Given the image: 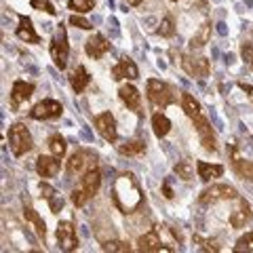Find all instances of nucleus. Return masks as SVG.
<instances>
[{
    "instance_id": "nucleus-18",
    "label": "nucleus",
    "mask_w": 253,
    "mask_h": 253,
    "mask_svg": "<svg viewBox=\"0 0 253 253\" xmlns=\"http://www.w3.org/2000/svg\"><path fill=\"white\" fill-rule=\"evenodd\" d=\"M93 169L95 167V158L93 161H89V154L83 152V150H78V152H74L72 156H70L68 161V173L70 175H74V173H81L83 169Z\"/></svg>"
},
{
    "instance_id": "nucleus-45",
    "label": "nucleus",
    "mask_w": 253,
    "mask_h": 253,
    "mask_svg": "<svg viewBox=\"0 0 253 253\" xmlns=\"http://www.w3.org/2000/svg\"><path fill=\"white\" fill-rule=\"evenodd\" d=\"M224 63H228V66H232V63H234V55H232V53L224 55Z\"/></svg>"
},
{
    "instance_id": "nucleus-12",
    "label": "nucleus",
    "mask_w": 253,
    "mask_h": 253,
    "mask_svg": "<svg viewBox=\"0 0 253 253\" xmlns=\"http://www.w3.org/2000/svg\"><path fill=\"white\" fill-rule=\"evenodd\" d=\"M84 51L89 57L93 59H99V57H104V55L110 51V42L106 41V36H101V34H93L89 41H86L84 44Z\"/></svg>"
},
{
    "instance_id": "nucleus-10",
    "label": "nucleus",
    "mask_w": 253,
    "mask_h": 253,
    "mask_svg": "<svg viewBox=\"0 0 253 253\" xmlns=\"http://www.w3.org/2000/svg\"><path fill=\"white\" fill-rule=\"evenodd\" d=\"M34 93V84L32 83H26V81H15L13 83V89H11V108L17 110L23 101L32 97Z\"/></svg>"
},
{
    "instance_id": "nucleus-1",
    "label": "nucleus",
    "mask_w": 253,
    "mask_h": 253,
    "mask_svg": "<svg viewBox=\"0 0 253 253\" xmlns=\"http://www.w3.org/2000/svg\"><path fill=\"white\" fill-rule=\"evenodd\" d=\"M112 201L123 213H133L141 203H144V194L137 184L133 173H123L114 179L112 186Z\"/></svg>"
},
{
    "instance_id": "nucleus-38",
    "label": "nucleus",
    "mask_w": 253,
    "mask_h": 253,
    "mask_svg": "<svg viewBox=\"0 0 253 253\" xmlns=\"http://www.w3.org/2000/svg\"><path fill=\"white\" fill-rule=\"evenodd\" d=\"M70 23H72L74 28H81V30H91L93 28V21L81 17V15H72V17H70Z\"/></svg>"
},
{
    "instance_id": "nucleus-41",
    "label": "nucleus",
    "mask_w": 253,
    "mask_h": 253,
    "mask_svg": "<svg viewBox=\"0 0 253 253\" xmlns=\"http://www.w3.org/2000/svg\"><path fill=\"white\" fill-rule=\"evenodd\" d=\"M211 121H213V125H215V129H224V125H221V121H219V118H217V114H215V110H213L211 108Z\"/></svg>"
},
{
    "instance_id": "nucleus-44",
    "label": "nucleus",
    "mask_w": 253,
    "mask_h": 253,
    "mask_svg": "<svg viewBox=\"0 0 253 253\" xmlns=\"http://www.w3.org/2000/svg\"><path fill=\"white\" fill-rule=\"evenodd\" d=\"M165 196H167V199H173V190L169 188V181H165Z\"/></svg>"
},
{
    "instance_id": "nucleus-6",
    "label": "nucleus",
    "mask_w": 253,
    "mask_h": 253,
    "mask_svg": "<svg viewBox=\"0 0 253 253\" xmlns=\"http://www.w3.org/2000/svg\"><path fill=\"white\" fill-rule=\"evenodd\" d=\"M61 112H63V106L59 104V101H55V99H42V101H38V104L32 108L30 116L34 118V121H49V118L61 116Z\"/></svg>"
},
{
    "instance_id": "nucleus-23",
    "label": "nucleus",
    "mask_w": 253,
    "mask_h": 253,
    "mask_svg": "<svg viewBox=\"0 0 253 253\" xmlns=\"http://www.w3.org/2000/svg\"><path fill=\"white\" fill-rule=\"evenodd\" d=\"M70 84H72V89H74L76 93L84 91V86L89 84V74H86L84 66H78L74 72H72V76H70Z\"/></svg>"
},
{
    "instance_id": "nucleus-43",
    "label": "nucleus",
    "mask_w": 253,
    "mask_h": 253,
    "mask_svg": "<svg viewBox=\"0 0 253 253\" xmlns=\"http://www.w3.org/2000/svg\"><path fill=\"white\" fill-rule=\"evenodd\" d=\"M217 34H219V36H228V26H226L224 21L217 23Z\"/></svg>"
},
{
    "instance_id": "nucleus-31",
    "label": "nucleus",
    "mask_w": 253,
    "mask_h": 253,
    "mask_svg": "<svg viewBox=\"0 0 253 253\" xmlns=\"http://www.w3.org/2000/svg\"><path fill=\"white\" fill-rule=\"evenodd\" d=\"M49 148H51V152L61 158L63 154H66V139H63L61 135H51L49 137Z\"/></svg>"
},
{
    "instance_id": "nucleus-29",
    "label": "nucleus",
    "mask_w": 253,
    "mask_h": 253,
    "mask_svg": "<svg viewBox=\"0 0 253 253\" xmlns=\"http://www.w3.org/2000/svg\"><path fill=\"white\" fill-rule=\"evenodd\" d=\"M173 171H175V175L181 177V179H192L194 177V165L190 161H177Z\"/></svg>"
},
{
    "instance_id": "nucleus-42",
    "label": "nucleus",
    "mask_w": 253,
    "mask_h": 253,
    "mask_svg": "<svg viewBox=\"0 0 253 253\" xmlns=\"http://www.w3.org/2000/svg\"><path fill=\"white\" fill-rule=\"evenodd\" d=\"M239 86H241V89H243L245 93H247V97L253 101V86H251V84H245V83H241Z\"/></svg>"
},
{
    "instance_id": "nucleus-8",
    "label": "nucleus",
    "mask_w": 253,
    "mask_h": 253,
    "mask_svg": "<svg viewBox=\"0 0 253 253\" xmlns=\"http://www.w3.org/2000/svg\"><path fill=\"white\" fill-rule=\"evenodd\" d=\"M57 243L63 251H72L76 249V230L72 226V221H59L57 224Z\"/></svg>"
},
{
    "instance_id": "nucleus-13",
    "label": "nucleus",
    "mask_w": 253,
    "mask_h": 253,
    "mask_svg": "<svg viewBox=\"0 0 253 253\" xmlns=\"http://www.w3.org/2000/svg\"><path fill=\"white\" fill-rule=\"evenodd\" d=\"M192 121H194V126H196V131H199V135H201V141H203L205 150H209V152H215L217 146H215V137H213V133H211L209 123L205 121L203 116H196V118H192Z\"/></svg>"
},
{
    "instance_id": "nucleus-30",
    "label": "nucleus",
    "mask_w": 253,
    "mask_h": 253,
    "mask_svg": "<svg viewBox=\"0 0 253 253\" xmlns=\"http://www.w3.org/2000/svg\"><path fill=\"white\" fill-rule=\"evenodd\" d=\"M209 32H211V26H209V23H205L199 34L190 41V46H192V49H201V46H205L209 42Z\"/></svg>"
},
{
    "instance_id": "nucleus-25",
    "label": "nucleus",
    "mask_w": 253,
    "mask_h": 253,
    "mask_svg": "<svg viewBox=\"0 0 253 253\" xmlns=\"http://www.w3.org/2000/svg\"><path fill=\"white\" fill-rule=\"evenodd\" d=\"M181 108H184V112H186L190 118L201 116V104H199V101H196L190 93H184V95H181Z\"/></svg>"
},
{
    "instance_id": "nucleus-47",
    "label": "nucleus",
    "mask_w": 253,
    "mask_h": 253,
    "mask_svg": "<svg viewBox=\"0 0 253 253\" xmlns=\"http://www.w3.org/2000/svg\"><path fill=\"white\" fill-rule=\"evenodd\" d=\"M126 2H129V4H133V6H137V4H141V2H144V0H126Z\"/></svg>"
},
{
    "instance_id": "nucleus-28",
    "label": "nucleus",
    "mask_w": 253,
    "mask_h": 253,
    "mask_svg": "<svg viewBox=\"0 0 253 253\" xmlns=\"http://www.w3.org/2000/svg\"><path fill=\"white\" fill-rule=\"evenodd\" d=\"M234 171L239 173L243 179L253 181V161H241V158H236L234 161Z\"/></svg>"
},
{
    "instance_id": "nucleus-3",
    "label": "nucleus",
    "mask_w": 253,
    "mask_h": 253,
    "mask_svg": "<svg viewBox=\"0 0 253 253\" xmlns=\"http://www.w3.org/2000/svg\"><path fill=\"white\" fill-rule=\"evenodd\" d=\"M148 99L152 101L156 108L163 110V108H167L169 104L175 101V95H173V91L169 89L167 83L156 81V78H150L148 81Z\"/></svg>"
},
{
    "instance_id": "nucleus-36",
    "label": "nucleus",
    "mask_w": 253,
    "mask_h": 253,
    "mask_svg": "<svg viewBox=\"0 0 253 253\" xmlns=\"http://www.w3.org/2000/svg\"><path fill=\"white\" fill-rule=\"evenodd\" d=\"M104 251H116V253H129L131 247L123 241H108L104 243Z\"/></svg>"
},
{
    "instance_id": "nucleus-20",
    "label": "nucleus",
    "mask_w": 253,
    "mask_h": 253,
    "mask_svg": "<svg viewBox=\"0 0 253 253\" xmlns=\"http://www.w3.org/2000/svg\"><path fill=\"white\" fill-rule=\"evenodd\" d=\"M118 95H121V99L126 104V108H131V110H137V108H139L141 95H139V91H137L133 84H125V86H121Z\"/></svg>"
},
{
    "instance_id": "nucleus-27",
    "label": "nucleus",
    "mask_w": 253,
    "mask_h": 253,
    "mask_svg": "<svg viewBox=\"0 0 253 253\" xmlns=\"http://www.w3.org/2000/svg\"><path fill=\"white\" fill-rule=\"evenodd\" d=\"M23 217H26L28 221H32V224L36 226L38 234H41L42 239H44V234H46V228H44V221H42V217L38 215V213H36L34 209H32V207H26V209H23Z\"/></svg>"
},
{
    "instance_id": "nucleus-4",
    "label": "nucleus",
    "mask_w": 253,
    "mask_h": 253,
    "mask_svg": "<svg viewBox=\"0 0 253 253\" xmlns=\"http://www.w3.org/2000/svg\"><path fill=\"white\" fill-rule=\"evenodd\" d=\"M9 146L13 150V154L15 156H23L26 152H30L32 150V135H30V131L26 129V125H13L11 129H9Z\"/></svg>"
},
{
    "instance_id": "nucleus-40",
    "label": "nucleus",
    "mask_w": 253,
    "mask_h": 253,
    "mask_svg": "<svg viewBox=\"0 0 253 253\" xmlns=\"http://www.w3.org/2000/svg\"><path fill=\"white\" fill-rule=\"evenodd\" d=\"M108 28L112 30V36H114V38H118V36H121V30H118V21H116V17H110Z\"/></svg>"
},
{
    "instance_id": "nucleus-15",
    "label": "nucleus",
    "mask_w": 253,
    "mask_h": 253,
    "mask_svg": "<svg viewBox=\"0 0 253 253\" xmlns=\"http://www.w3.org/2000/svg\"><path fill=\"white\" fill-rule=\"evenodd\" d=\"M17 38L23 42H30V44H38L41 42V38H38V34L34 32V26H32V19L26 17V15H19V26H17Z\"/></svg>"
},
{
    "instance_id": "nucleus-46",
    "label": "nucleus",
    "mask_w": 253,
    "mask_h": 253,
    "mask_svg": "<svg viewBox=\"0 0 253 253\" xmlns=\"http://www.w3.org/2000/svg\"><path fill=\"white\" fill-rule=\"evenodd\" d=\"M83 137H84V139H89V141H93V135L89 133V129H86V126L83 129Z\"/></svg>"
},
{
    "instance_id": "nucleus-5",
    "label": "nucleus",
    "mask_w": 253,
    "mask_h": 253,
    "mask_svg": "<svg viewBox=\"0 0 253 253\" xmlns=\"http://www.w3.org/2000/svg\"><path fill=\"white\" fill-rule=\"evenodd\" d=\"M239 196V192H236V188L228 186V184H215L207 188L205 192L201 194V203L203 205H213L217 201H228V199H236Z\"/></svg>"
},
{
    "instance_id": "nucleus-14",
    "label": "nucleus",
    "mask_w": 253,
    "mask_h": 253,
    "mask_svg": "<svg viewBox=\"0 0 253 253\" xmlns=\"http://www.w3.org/2000/svg\"><path fill=\"white\" fill-rule=\"evenodd\" d=\"M36 171L41 173V177H55L59 173V161L57 156H44L41 154L36 158Z\"/></svg>"
},
{
    "instance_id": "nucleus-24",
    "label": "nucleus",
    "mask_w": 253,
    "mask_h": 253,
    "mask_svg": "<svg viewBox=\"0 0 253 253\" xmlns=\"http://www.w3.org/2000/svg\"><path fill=\"white\" fill-rule=\"evenodd\" d=\"M152 129L156 137H165L171 131V121L165 114H154L152 116Z\"/></svg>"
},
{
    "instance_id": "nucleus-19",
    "label": "nucleus",
    "mask_w": 253,
    "mask_h": 253,
    "mask_svg": "<svg viewBox=\"0 0 253 253\" xmlns=\"http://www.w3.org/2000/svg\"><path fill=\"white\" fill-rule=\"evenodd\" d=\"M81 186L86 190V194H89L91 199H93V196L99 192V186H101V173L95 169V167H93V169H86V171H84V175L81 177Z\"/></svg>"
},
{
    "instance_id": "nucleus-39",
    "label": "nucleus",
    "mask_w": 253,
    "mask_h": 253,
    "mask_svg": "<svg viewBox=\"0 0 253 253\" xmlns=\"http://www.w3.org/2000/svg\"><path fill=\"white\" fill-rule=\"evenodd\" d=\"M241 53H243V59L249 63V66L253 68V46H249V44H243V49H241Z\"/></svg>"
},
{
    "instance_id": "nucleus-16",
    "label": "nucleus",
    "mask_w": 253,
    "mask_h": 253,
    "mask_svg": "<svg viewBox=\"0 0 253 253\" xmlns=\"http://www.w3.org/2000/svg\"><path fill=\"white\" fill-rule=\"evenodd\" d=\"M112 76L114 81H123V78H131V81H135V78H139V70L135 66V61L133 59H123L118 66L112 68Z\"/></svg>"
},
{
    "instance_id": "nucleus-17",
    "label": "nucleus",
    "mask_w": 253,
    "mask_h": 253,
    "mask_svg": "<svg viewBox=\"0 0 253 253\" xmlns=\"http://www.w3.org/2000/svg\"><path fill=\"white\" fill-rule=\"evenodd\" d=\"M139 251L152 253V251H171V249L163 247L161 239H158V230H156V228H152V230L146 232L144 236H139Z\"/></svg>"
},
{
    "instance_id": "nucleus-32",
    "label": "nucleus",
    "mask_w": 253,
    "mask_h": 253,
    "mask_svg": "<svg viewBox=\"0 0 253 253\" xmlns=\"http://www.w3.org/2000/svg\"><path fill=\"white\" fill-rule=\"evenodd\" d=\"M93 2L95 0H68V6L76 13H86L93 9Z\"/></svg>"
},
{
    "instance_id": "nucleus-2",
    "label": "nucleus",
    "mask_w": 253,
    "mask_h": 253,
    "mask_svg": "<svg viewBox=\"0 0 253 253\" xmlns=\"http://www.w3.org/2000/svg\"><path fill=\"white\" fill-rule=\"evenodd\" d=\"M68 55H70V44H68V34H66V28L59 23L57 32H55V38L51 42V57L53 63L57 66L59 70H66L68 66Z\"/></svg>"
},
{
    "instance_id": "nucleus-22",
    "label": "nucleus",
    "mask_w": 253,
    "mask_h": 253,
    "mask_svg": "<svg viewBox=\"0 0 253 253\" xmlns=\"http://www.w3.org/2000/svg\"><path fill=\"white\" fill-rule=\"evenodd\" d=\"M196 167H199V177L203 181H211L215 177H221V173H224V167H221V165H209V163L199 161Z\"/></svg>"
},
{
    "instance_id": "nucleus-7",
    "label": "nucleus",
    "mask_w": 253,
    "mask_h": 253,
    "mask_svg": "<svg viewBox=\"0 0 253 253\" xmlns=\"http://www.w3.org/2000/svg\"><path fill=\"white\" fill-rule=\"evenodd\" d=\"M181 66L190 76H199V78H207L211 72V63L207 57H190V55H184L181 57Z\"/></svg>"
},
{
    "instance_id": "nucleus-9",
    "label": "nucleus",
    "mask_w": 253,
    "mask_h": 253,
    "mask_svg": "<svg viewBox=\"0 0 253 253\" xmlns=\"http://www.w3.org/2000/svg\"><path fill=\"white\" fill-rule=\"evenodd\" d=\"M95 129H97L99 135L104 139H108V141H116V137H118L116 121H114V116L110 112H104V114H99L97 118H95Z\"/></svg>"
},
{
    "instance_id": "nucleus-35",
    "label": "nucleus",
    "mask_w": 253,
    "mask_h": 253,
    "mask_svg": "<svg viewBox=\"0 0 253 253\" xmlns=\"http://www.w3.org/2000/svg\"><path fill=\"white\" fill-rule=\"evenodd\" d=\"M89 199H91V196L86 194V190H84L83 186H78V188L72 190V203L76 205V207H83V205L89 201Z\"/></svg>"
},
{
    "instance_id": "nucleus-33",
    "label": "nucleus",
    "mask_w": 253,
    "mask_h": 253,
    "mask_svg": "<svg viewBox=\"0 0 253 253\" xmlns=\"http://www.w3.org/2000/svg\"><path fill=\"white\" fill-rule=\"evenodd\" d=\"M156 32H158L161 36H165V38H169V36L175 34V26H173V19L169 17V15L161 21V26H158V30H156Z\"/></svg>"
},
{
    "instance_id": "nucleus-37",
    "label": "nucleus",
    "mask_w": 253,
    "mask_h": 253,
    "mask_svg": "<svg viewBox=\"0 0 253 253\" xmlns=\"http://www.w3.org/2000/svg\"><path fill=\"white\" fill-rule=\"evenodd\" d=\"M234 251H253V232H247L245 236H241V239L236 241Z\"/></svg>"
},
{
    "instance_id": "nucleus-34",
    "label": "nucleus",
    "mask_w": 253,
    "mask_h": 253,
    "mask_svg": "<svg viewBox=\"0 0 253 253\" xmlns=\"http://www.w3.org/2000/svg\"><path fill=\"white\" fill-rule=\"evenodd\" d=\"M32 6H34L36 11H44V13H49V15H57V9L53 6L51 0H30Z\"/></svg>"
},
{
    "instance_id": "nucleus-21",
    "label": "nucleus",
    "mask_w": 253,
    "mask_h": 253,
    "mask_svg": "<svg viewBox=\"0 0 253 253\" xmlns=\"http://www.w3.org/2000/svg\"><path fill=\"white\" fill-rule=\"evenodd\" d=\"M41 194L44 196L46 201H49L51 211H53V213H57V211H61V209H63V199L57 194V190H55L53 186H49V184H41Z\"/></svg>"
},
{
    "instance_id": "nucleus-26",
    "label": "nucleus",
    "mask_w": 253,
    "mask_h": 253,
    "mask_svg": "<svg viewBox=\"0 0 253 253\" xmlns=\"http://www.w3.org/2000/svg\"><path fill=\"white\" fill-rule=\"evenodd\" d=\"M121 154H126V156H137L141 152H146V141L144 139H133V141H126L118 148Z\"/></svg>"
},
{
    "instance_id": "nucleus-11",
    "label": "nucleus",
    "mask_w": 253,
    "mask_h": 253,
    "mask_svg": "<svg viewBox=\"0 0 253 253\" xmlns=\"http://www.w3.org/2000/svg\"><path fill=\"white\" fill-rule=\"evenodd\" d=\"M249 219H251L249 203L245 199H239V196H236V207L230 211V224H232V228H243Z\"/></svg>"
}]
</instances>
